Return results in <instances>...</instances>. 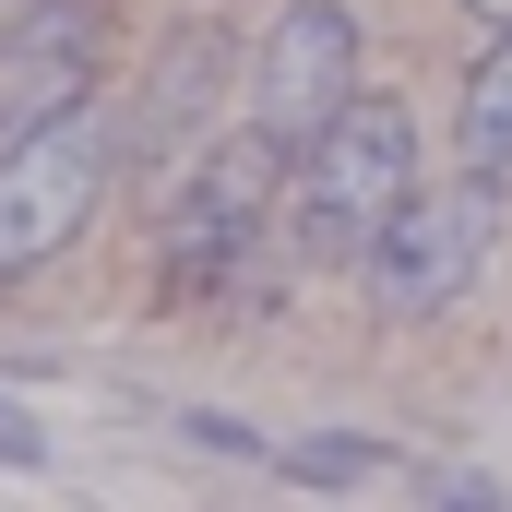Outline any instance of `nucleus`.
I'll return each mask as SVG.
<instances>
[{
	"instance_id": "20e7f679",
	"label": "nucleus",
	"mask_w": 512,
	"mask_h": 512,
	"mask_svg": "<svg viewBox=\"0 0 512 512\" xmlns=\"http://www.w3.org/2000/svg\"><path fill=\"white\" fill-rule=\"evenodd\" d=\"M501 239V179H453V191H405V215H393L370 262H358V286H370V310L382 322H441L465 286H477V262Z\"/></svg>"
},
{
	"instance_id": "423d86ee",
	"label": "nucleus",
	"mask_w": 512,
	"mask_h": 512,
	"mask_svg": "<svg viewBox=\"0 0 512 512\" xmlns=\"http://www.w3.org/2000/svg\"><path fill=\"white\" fill-rule=\"evenodd\" d=\"M227 84H239V48H227L215 24H179V36L155 48L143 96L120 108V155L143 167V179H191V155L215 143V108H227Z\"/></svg>"
},
{
	"instance_id": "f257e3e1",
	"label": "nucleus",
	"mask_w": 512,
	"mask_h": 512,
	"mask_svg": "<svg viewBox=\"0 0 512 512\" xmlns=\"http://www.w3.org/2000/svg\"><path fill=\"white\" fill-rule=\"evenodd\" d=\"M120 167H131L120 108H96V96H72V108L12 131L0 143V286H24V274H48V262L72 251L96 227V203H108Z\"/></svg>"
},
{
	"instance_id": "6e6552de",
	"label": "nucleus",
	"mask_w": 512,
	"mask_h": 512,
	"mask_svg": "<svg viewBox=\"0 0 512 512\" xmlns=\"http://www.w3.org/2000/svg\"><path fill=\"white\" fill-rule=\"evenodd\" d=\"M465 167L477 179H512V36L465 72Z\"/></svg>"
},
{
	"instance_id": "1a4fd4ad",
	"label": "nucleus",
	"mask_w": 512,
	"mask_h": 512,
	"mask_svg": "<svg viewBox=\"0 0 512 512\" xmlns=\"http://www.w3.org/2000/svg\"><path fill=\"white\" fill-rule=\"evenodd\" d=\"M286 465H298V477H382L393 453H382V441H298Z\"/></svg>"
},
{
	"instance_id": "f03ea898",
	"label": "nucleus",
	"mask_w": 512,
	"mask_h": 512,
	"mask_svg": "<svg viewBox=\"0 0 512 512\" xmlns=\"http://www.w3.org/2000/svg\"><path fill=\"white\" fill-rule=\"evenodd\" d=\"M405 191H417V120L393 96H358L322 143H298V215H286V239L310 262H370V239L405 215Z\"/></svg>"
},
{
	"instance_id": "39448f33",
	"label": "nucleus",
	"mask_w": 512,
	"mask_h": 512,
	"mask_svg": "<svg viewBox=\"0 0 512 512\" xmlns=\"http://www.w3.org/2000/svg\"><path fill=\"white\" fill-rule=\"evenodd\" d=\"M239 96H251V131H274L286 155L322 143L358 108V12L346 0H286L239 60Z\"/></svg>"
},
{
	"instance_id": "9b49d317",
	"label": "nucleus",
	"mask_w": 512,
	"mask_h": 512,
	"mask_svg": "<svg viewBox=\"0 0 512 512\" xmlns=\"http://www.w3.org/2000/svg\"><path fill=\"white\" fill-rule=\"evenodd\" d=\"M465 24H489V36H512V0H465Z\"/></svg>"
},
{
	"instance_id": "9d476101",
	"label": "nucleus",
	"mask_w": 512,
	"mask_h": 512,
	"mask_svg": "<svg viewBox=\"0 0 512 512\" xmlns=\"http://www.w3.org/2000/svg\"><path fill=\"white\" fill-rule=\"evenodd\" d=\"M0 465H48V429H36L24 405H0Z\"/></svg>"
},
{
	"instance_id": "0eeeda50",
	"label": "nucleus",
	"mask_w": 512,
	"mask_h": 512,
	"mask_svg": "<svg viewBox=\"0 0 512 512\" xmlns=\"http://www.w3.org/2000/svg\"><path fill=\"white\" fill-rule=\"evenodd\" d=\"M96 36H108L96 0H24L12 12V36H0V143L48 108H72V96H96Z\"/></svg>"
},
{
	"instance_id": "7ed1b4c3",
	"label": "nucleus",
	"mask_w": 512,
	"mask_h": 512,
	"mask_svg": "<svg viewBox=\"0 0 512 512\" xmlns=\"http://www.w3.org/2000/svg\"><path fill=\"white\" fill-rule=\"evenodd\" d=\"M286 167H298V155H286L274 131H227V143H203V155H191V179L167 191V239H155L167 286H227L239 262H262Z\"/></svg>"
}]
</instances>
